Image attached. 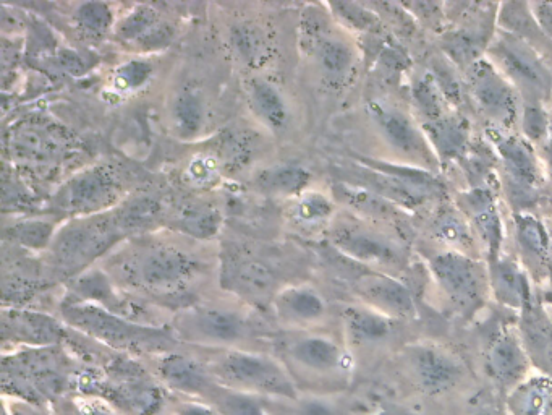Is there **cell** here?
<instances>
[{"mask_svg": "<svg viewBox=\"0 0 552 415\" xmlns=\"http://www.w3.org/2000/svg\"><path fill=\"white\" fill-rule=\"evenodd\" d=\"M413 98L420 107V112L426 117V122L441 119L446 116V104L439 88L438 80L433 75H423L413 85Z\"/></svg>", "mask_w": 552, "mask_h": 415, "instance_id": "obj_42", "label": "cell"}, {"mask_svg": "<svg viewBox=\"0 0 552 415\" xmlns=\"http://www.w3.org/2000/svg\"><path fill=\"white\" fill-rule=\"evenodd\" d=\"M277 323L287 331H310L327 317V305L315 287L287 284L272 302Z\"/></svg>", "mask_w": 552, "mask_h": 415, "instance_id": "obj_19", "label": "cell"}, {"mask_svg": "<svg viewBox=\"0 0 552 415\" xmlns=\"http://www.w3.org/2000/svg\"><path fill=\"white\" fill-rule=\"evenodd\" d=\"M221 260L219 279L226 291L255 309L272 307L285 284L268 258L250 250L234 249L224 253Z\"/></svg>", "mask_w": 552, "mask_h": 415, "instance_id": "obj_9", "label": "cell"}, {"mask_svg": "<svg viewBox=\"0 0 552 415\" xmlns=\"http://www.w3.org/2000/svg\"><path fill=\"white\" fill-rule=\"evenodd\" d=\"M245 98L251 116L272 135H285L293 124V109L289 96L279 83L260 75L245 80Z\"/></svg>", "mask_w": 552, "mask_h": 415, "instance_id": "obj_18", "label": "cell"}, {"mask_svg": "<svg viewBox=\"0 0 552 415\" xmlns=\"http://www.w3.org/2000/svg\"><path fill=\"white\" fill-rule=\"evenodd\" d=\"M522 120L523 132L527 133V137L533 142H538L548 135L549 122L538 103H528L523 107Z\"/></svg>", "mask_w": 552, "mask_h": 415, "instance_id": "obj_46", "label": "cell"}, {"mask_svg": "<svg viewBox=\"0 0 552 415\" xmlns=\"http://www.w3.org/2000/svg\"><path fill=\"white\" fill-rule=\"evenodd\" d=\"M260 150V138L250 130H226L219 137L213 155L221 163L222 171H240L250 166Z\"/></svg>", "mask_w": 552, "mask_h": 415, "instance_id": "obj_32", "label": "cell"}, {"mask_svg": "<svg viewBox=\"0 0 552 415\" xmlns=\"http://www.w3.org/2000/svg\"><path fill=\"white\" fill-rule=\"evenodd\" d=\"M378 415H412V414H408V412H405V411H400V409H391V411H384Z\"/></svg>", "mask_w": 552, "mask_h": 415, "instance_id": "obj_51", "label": "cell"}, {"mask_svg": "<svg viewBox=\"0 0 552 415\" xmlns=\"http://www.w3.org/2000/svg\"><path fill=\"white\" fill-rule=\"evenodd\" d=\"M489 60L515 86V90L527 95L530 103L540 104L541 99L549 95L551 75L548 69L530 44L519 36L510 33L499 36L489 48Z\"/></svg>", "mask_w": 552, "mask_h": 415, "instance_id": "obj_12", "label": "cell"}, {"mask_svg": "<svg viewBox=\"0 0 552 415\" xmlns=\"http://www.w3.org/2000/svg\"><path fill=\"white\" fill-rule=\"evenodd\" d=\"M78 415H117L109 411L106 406L101 403H83L78 407Z\"/></svg>", "mask_w": 552, "mask_h": 415, "instance_id": "obj_49", "label": "cell"}, {"mask_svg": "<svg viewBox=\"0 0 552 415\" xmlns=\"http://www.w3.org/2000/svg\"><path fill=\"white\" fill-rule=\"evenodd\" d=\"M489 287L493 289L497 300L514 309L525 307L530 297L527 276L512 260H501V258L493 260L489 270Z\"/></svg>", "mask_w": 552, "mask_h": 415, "instance_id": "obj_31", "label": "cell"}, {"mask_svg": "<svg viewBox=\"0 0 552 415\" xmlns=\"http://www.w3.org/2000/svg\"><path fill=\"white\" fill-rule=\"evenodd\" d=\"M476 415H497L496 412H481V414Z\"/></svg>", "mask_w": 552, "mask_h": 415, "instance_id": "obj_52", "label": "cell"}, {"mask_svg": "<svg viewBox=\"0 0 552 415\" xmlns=\"http://www.w3.org/2000/svg\"><path fill=\"white\" fill-rule=\"evenodd\" d=\"M227 51L243 72L260 75L276 56V41L271 31L255 18H240L230 23L226 33Z\"/></svg>", "mask_w": 552, "mask_h": 415, "instance_id": "obj_15", "label": "cell"}, {"mask_svg": "<svg viewBox=\"0 0 552 415\" xmlns=\"http://www.w3.org/2000/svg\"><path fill=\"white\" fill-rule=\"evenodd\" d=\"M115 39L138 52H158L174 41V26L151 5H135L114 26Z\"/></svg>", "mask_w": 552, "mask_h": 415, "instance_id": "obj_17", "label": "cell"}, {"mask_svg": "<svg viewBox=\"0 0 552 415\" xmlns=\"http://www.w3.org/2000/svg\"><path fill=\"white\" fill-rule=\"evenodd\" d=\"M433 236L451 252L467 255L475 249V231L467 216L455 208H444L433 219Z\"/></svg>", "mask_w": 552, "mask_h": 415, "instance_id": "obj_33", "label": "cell"}, {"mask_svg": "<svg viewBox=\"0 0 552 415\" xmlns=\"http://www.w3.org/2000/svg\"><path fill=\"white\" fill-rule=\"evenodd\" d=\"M429 270L447 299L460 312H476L485 302L489 273L485 265L475 258L446 250L429 260Z\"/></svg>", "mask_w": 552, "mask_h": 415, "instance_id": "obj_11", "label": "cell"}, {"mask_svg": "<svg viewBox=\"0 0 552 415\" xmlns=\"http://www.w3.org/2000/svg\"><path fill=\"white\" fill-rule=\"evenodd\" d=\"M368 116L379 137L383 138V142L395 155L425 167L436 163V153L426 133L404 109L378 99L368 103Z\"/></svg>", "mask_w": 552, "mask_h": 415, "instance_id": "obj_13", "label": "cell"}, {"mask_svg": "<svg viewBox=\"0 0 552 415\" xmlns=\"http://www.w3.org/2000/svg\"><path fill=\"white\" fill-rule=\"evenodd\" d=\"M468 82L476 106L497 125L510 127L519 120L520 101L517 90L491 60H476L468 70Z\"/></svg>", "mask_w": 552, "mask_h": 415, "instance_id": "obj_14", "label": "cell"}, {"mask_svg": "<svg viewBox=\"0 0 552 415\" xmlns=\"http://www.w3.org/2000/svg\"><path fill=\"white\" fill-rule=\"evenodd\" d=\"M289 218L298 231L313 232L319 227H329L336 218L334 203L323 193L306 190L290 206Z\"/></svg>", "mask_w": 552, "mask_h": 415, "instance_id": "obj_35", "label": "cell"}, {"mask_svg": "<svg viewBox=\"0 0 552 415\" xmlns=\"http://www.w3.org/2000/svg\"><path fill=\"white\" fill-rule=\"evenodd\" d=\"M345 336L357 349H374L384 346L394 336V318L376 312L370 307L352 305L342 310Z\"/></svg>", "mask_w": 552, "mask_h": 415, "instance_id": "obj_25", "label": "cell"}, {"mask_svg": "<svg viewBox=\"0 0 552 415\" xmlns=\"http://www.w3.org/2000/svg\"><path fill=\"white\" fill-rule=\"evenodd\" d=\"M408 373L428 394H442L452 390L463 377L459 360L441 347L417 344L404 352Z\"/></svg>", "mask_w": 552, "mask_h": 415, "instance_id": "obj_16", "label": "cell"}, {"mask_svg": "<svg viewBox=\"0 0 552 415\" xmlns=\"http://www.w3.org/2000/svg\"><path fill=\"white\" fill-rule=\"evenodd\" d=\"M170 415H219L213 406L198 401H179L170 409Z\"/></svg>", "mask_w": 552, "mask_h": 415, "instance_id": "obj_47", "label": "cell"}, {"mask_svg": "<svg viewBox=\"0 0 552 415\" xmlns=\"http://www.w3.org/2000/svg\"><path fill=\"white\" fill-rule=\"evenodd\" d=\"M10 323L15 333L20 334L22 338L33 339L36 343H56L62 336L59 323L38 313L13 312L10 315Z\"/></svg>", "mask_w": 552, "mask_h": 415, "instance_id": "obj_41", "label": "cell"}, {"mask_svg": "<svg viewBox=\"0 0 552 415\" xmlns=\"http://www.w3.org/2000/svg\"><path fill=\"white\" fill-rule=\"evenodd\" d=\"M211 120V104L206 91L198 85L180 86L167 104V125L174 137L193 142L203 137Z\"/></svg>", "mask_w": 552, "mask_h": 415, "instance_id": "obj_20", "label": "cell"}, {"mask_svg": "<svg viewBox=\"0 0 552 415\" xmlns=\"http://www.w3.org/2000/svg\"><path fill=\"white\" fill-rule=\"evenodd\" d=\"M355 294L365 302L366 307L384 313L391 318L415 317L413 297L405 284L381 271H368L355 279Z\"/></svg>", "mask_w": 552, "mask_h": 415, "instance_id": "obj_21", "label": "cell"}, {"mask_svg": "<svg viewBox=\"0 0 552 415\" xmlns=\"http://www.w3.org/2000/svg\"><path fill=\"white\" fill-rule=\"evenodd\" d=\"M73 23L81 36L99 41L114 31L117 22L111 5L102 4V2H85L77 5V9L73 12Z\"/></svg>", "mask_w": 552, "mask_h": 415, "instance_id": "obj_38", "label": "cell"}, {"mask_svg": "<svg viewBox=\"0 0 552 415\" xmlns=\"http://www.w3.org/2000/svg\"><path fill=\"white\" fill-rule=\"evenodd\" d=\"M177 338L209 351L247 349L263 336V326L251 313L224 304H193L174 318Z\"/></svg>", "mask_w": 552, "mask_h": 415, "instance_id": "obj_3", "label": "cell"}, {"mask_svg": "<svg viewBox=\"0 0 552 415\" xmlns=\"http://www.w3.org/2000/svg\"><path fill=\"white\" fill-rule=\"evenodd\" d=\"M170 226L175 232L193 240H209L221 231V208L206 198H193L174 206L169 214Z\"/></svg>", "mask_w": 552, "mask_h": 415, "instance_id": "obj_26", "label": "cell"}, {"mask_svg": "<svg viewBox=\"0 0 552 415\" xmlns=\"http://www.w3.org/2000/svg\"><path fill=\"white\" fill-rule=\"evenodd\" d=\"M552 323L549 321L533 318L528 321V343H530L531 352L538 356V362L543 364L548 372V377L552 378Z\"/></svg>", "mask_w": 552, "mask_h": 415, "instance_id": "obj_44", "label": "cell"}, {"mask_svg": "<svg viewBox=\"0 0 552 415\" xmlns=\"http://www.w3.org/2000/svg\"><path fill=\"white\" fill-rule=\"evenodd\" d=\"M460 211L467 216L476 236L488 244L489 255L496 260L502 240V224L493 195L486 189L465 193L460 197Z\"/></svg>", "mask_w": 552, "mask_h": 415, "instance_id": "obj_27", "label": "cell"}, {"mask_svg": "<svg viewBox=\"0 0 552 415\" xmlns=\"http://www.w3.org/2000/svg\"><path fill=\"white\" fill-rule=\"evenodd\" d=\"M151 364L159 380L170 390L180 391L193 398H206L209 390L216 385V380L204 362L179 352H159Z\"/></svg>", "mask_w": 552, "mask_h": 415, "instance_id": "obj_22", "label": "cell"}, {"mask_svg": "<svg viewBox=\"0 0 552 415\" xmlns=\"http://www.w3.org/2000/svg\"><path fill=\"white\" fill-rule=\"evenodd\" d=\"M122 240L124 236L115 226L111 211L72 219L60 227L49 247L52 266L57 273L78 276L86 273L94 261L104 260Z\"/></svg>", "mask_w": 552, "mask_h": 415, "instance_id": "obj_4", "label": "cell"}, {"mask_svg": "<svg viewBox=\"0 0 552 415\" xmlns=\"http://www.w3.org/2000/svg\"><path fill=\"white\" fill-rule=\"evenodd\" d=\"M204 403L213 406L219 415H268L264 409L263 398L229 390L217 383L206 394Z\"/></svg>", "mask_w": 552, "mask_h": 415, "instance_id": "obj_37", "label": "cell"}, {"mask_svg": "<svg viewBox=\"0 0 552 415\" xmlns=\"http://www.w3.org/2000/svg\"><path fill=\"white\" fill-rule=\"evenodd\" d=\"M311 174L298 164H272L256 171L253 184L264 195L298 198L310 185Z\"/></svg>", "mask_w": 552, "mask_h": 415, "instance_id": "obj_29", "label": "cell"}, {"mask_svg": "<svg viewBox=\"0 0 552 415\" xmlns=\"http://www.w3.org/2000/svg\"><path fill=\"white\" fill-rule=\"evenodd\" d=\"M119 247L104 258V273L115 287L143 299H182L209 273V263L200 253L170 237L145 234Z\"/></svg>", "mask_w": 552, "mask_h": 415, "instance_id": "obj_1", "label": "cell"}, {"mask_svg": "<svg viewBox=\"0 0 552 415\" xmlns=\"http://www.w3.org/2000/svg\"><path fill=\"white\" fill-rule=\"evenodd\" d=\"M57 234V223L52 219H25L5 229V237L25 249H49Z\"/></svg>", "mask_w": 552, "mask_h": 415, "instance_id": "obj_40", "label": "cell"}, {"mask_svg": "<svg viewBox=\"0 0 552 415\" xmlns=\"http://www.w3.org/2000/svg\"><path fill=\"white\" fill-rule=\"evenodd\" d=\"M15 415H49V414H43V412L36 411V409H31V407L23 406V407H20V409H17V411H15Z\"/></svg>", "mask_w": 552, "mask_h": 415, "instance_id": "obj_50", "label": "cell"}, {"mask_svg": "<svg viewBox=\"0 0 552 415\" xmlns=\"http://www.w3.org/2000/svg\"><path fill=\"white\" fill-rule=\"evenodd\" d=\"M170 208L151 193H141L125 198L117 208L111 211L115 226L124 239L153 234L164 219H169Z\"/></svg>", "mask_w": 552, "mask_h": 415, "instance_id": "obj_24", "label": "cell"}, {"mask_svg": "<svg viewBox=\"0 0 552 415\" xmlns=\"http://www.w3.org/2000/svg\"><path fill=\"white\" fill-rule=\"evenodd\" d=\"M327 232L334 249L349 260L374 270H399L404 266L407 258L404 245L371 226L365 219L336 216Z\"/></svg>", "mask_w": 552, "mask_h": 415, "instance_id": "obj_8", "label": "cell"}, {"mask_svg": "<svg viewBox=\"0 0 552 415\" xmlns=\"http://www.w3.org/2000/svg\"><path fill=\"white\" fill-rule=\"evenodd\" d=\"M217 385L263 399L300 396L281 360L253 349L214 351L204 360Z\"/></svg>", "mask_w": 552, "mask_h": 415, "instance_id": "obj_2", "label": "cell"}, {"mask_svg": "<svg viewBox=\"0 0 552 415\" xmlns=\"http://www.w3.org/2000/svg\"><path fill=\"white\" fill-rule=\"evenodd\" d=\"M486 367L497 385L515 388L527 375V352L514 334H499L486 352Z\"/></svg>", "mask_w": 552, "mask_h": 415, "instance_id": "obj_28", "label": "cell"}, {"mask_svg": "<svg viewBox=\"0 0 552 415\" xmlns=\"http://www.w3.org/2000/svg\"><path fill=\"white\" fill-rule=\"evenodd\" d=\"M222 166L217 161L216 156L211 153H201L187 164L183 171L185 184L190 185L192 189L208 190L216 185L222 176Z\"/></svg>", "mask_w": 552, "mask_h": 415, "instance_id": "obj_43", "label": "cell"}, {"mask_svg": "<svg viewBox=\"0 0 552 415\" xmlns=\"http://www.w3.org/2000/svg\"><path fill=\"white\" fill-rule=\"evenodd\" d=\"M497 150L501 155L502 164L507 176L514 180L522 189H533L540 182V167L535 153L531 151L527 142L520 138H499Z\"/></svg>", "mask_w": 552, "mask_h": 415, "instance_id": "obj_30", "label": "cell"}, {"mask_svg": "<svg viewBox=\"0 0 552 415\" xmlns=\"http://www.w3.org/2000/svg\"><path fill=\"white\" fill-rule=\"evenodd\" d=\"M124 202V184L112 167H88L65 182L52 203L62 216L88 218L107 213Z\"/></svg>", "mask_w": 552, "mask_h": 415, "instance_id": "obj_7", "label": "cell"}, {"mask_svg": "<svg viewBox=\"0 0 552 415\" xmlns=\"http://www.w3.org/2000/svg\"><path fill=\"white\" fill-rule=\"evenodd\" d=\"M9 145L13 158L22 163L43 166L56 163L57 159L62 158L60 155L64 153L67 143L59 130L38 120L17 125Z\"/></svg>", "mask_w": 552, "mask_h": 415, "instance_id": "obj_23", "label": "cell"}, {"mask_svg": "<svg viewBox=\"0 0 552 415\" xmlns=\"http://www.w3.org/2000/svg\"><path fill=\"white\" fill-rule=\"evenodd\" d=\"M300 48L319 83L340 91L352 82L357 70V51L349 39L332 30L323 12H305L300 25Z\"/></svg>", "mask_w": 552, "mask_h": 415, "instance_id": "obj_5", "label": "cell"}, {"mask_svg": "<svg viewBox=\"0 0 552 415\" xmlns=\"http://www.w3.org/2000/svg\"><path fill=\"white\" fill-rule=\"evenodd\" d=\"M276 352L297 388L339 377L350 367L344 347L331 336L313 330L287 331L277 339Z\"/></svg>", "mask_w": 552, "mask_h": 415, "instance_id": "obj_6", "label": "cell"}, {"mask_svg": "<svg viewBox=\"0 0 552 415\" xmlns=\"http://www.w3.org/2000/svg\"><path fill=\"white\" fill-rule=\"evenodd\" d=\"M64 318L78 330L96 336L119 349L170 351L166 346L167 343H172V339L167 338V334L159 330H151L146 326L143 328V326L128 323L114 313L99 309L93 304L68 305L64 309Z\"/></svg>", "mask_w": 552, "mask_h": 415, "instance_id": "obj_10", "label": "cell"}, {"mask_svg": "<svg viewBox=\"0 0 552 415\" xmlns=\"http://www.w3.org/2000/svg\"><path fill=\"white\" fill-rule=\"evenodd\" d=\"M517 236L523 249L531 253L533 257L544 258L548 253L549 242L544 227L536 219L530 216H522L517 219Z\"/></svg>", "mask_w": 552, "mask_h": 415, "instance_id": "obj_45", "label": "cell"}, {"mask_svg": "<svg viewBox=\"0 0 552 415\" xmlns=\"http://www.w3.org/2000/svg\"><path fill=\"white\" fill-rule=\"evenodd\" d=\"M153 77L154 65L149 60H127L112 73L111 80H109V91L119 98L136 95L138 91L146 88Z\"/></svg>", "mask_w": 552, "mask_h": 415, "instance_id": "obj_39", "label": "cell"}, {"mask_svg": "<svg viewBox=\"0 0 552 415\" xmlns=\"http://www.w3.org/2000/svg\"><path fill=\"white\" fill-rule=\"evenodd\" d=\"M60 65H62L64 69L67 67V70H70V72L77 73L83 69L85 60L81 59V56H78L75 51H65L60 54Z\"/></svg>", "mask_w": 552, "mask_h": 415, "instance_id": "obj_48", "label": "cell"}, {"mask_svg": "<svg viewBox=\"0 0 552 415\" xmlns=\"http://www.w3.org/2000/svg\"><path fill=\"white\" fill-rule=\"evenodd\" d=\"M509 407L512 415H552V378L523 380L510 394Z\"/></svg>", "mask_w": 552, "mask_h": 415, "instance_id": "obj_34", "label": "cell"}, {"mask_svg": "<svg viewBox=\"0 0 552 415\" xmlns=\"http://www.w3.org/2000/svg\"><path fill=\"white\" fill-rule=\"evenodd\" d=\"M425 133L439 158H457L467 145V125L462 119L447 114L441 119L426 122Z\"/></svg>", "mask_w": 552, "mask_h": 415, "instance_id": "obj_36", "label": "cell"}]
</instances>
